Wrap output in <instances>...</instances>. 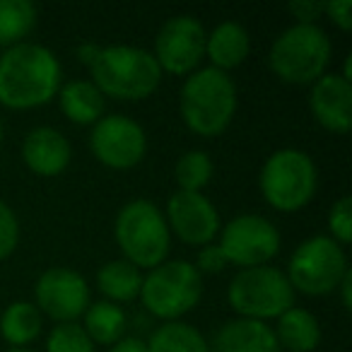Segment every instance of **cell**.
I'll return each mask as SVG.
<instances>
[{
    "label": "cell",
    "instance_id": "cell-1",
    "mask_svg": "<svg viewBox=\"0 0 352 352\" xmlns=\"http://www.w3.org/2000/svg\"><path fill=\"white\" fill-rule=\"evenodd\" d=\"M63 85L60 60L49 46L22 41L0 56V104L15 111L39 109Z\"/></svg>",
    "mask_w": 352,
    "mask_h": 352
},
{
    "label": "cell",
    "instance_id": "cell-2",
    "mask_svg": "<svg viewBox=\"0 0 352 352\" xmlns=\"http://www.w3.org/2000/svg\"><path fill=\"white\" fill-rule=\"evenodd\" d=\"M236 85L230 73L217 68H198L182 85L179 111L191 133L217 138L232 126L236 116Z\"/></svg>",
    "mask_w": 352,
    "mask_h": 352
},
{
    "label": "cell",
    "instance_id": "cell-3",
    "mask_svg": "<svg viewBox=\"0 0 352 352\" xmlns=\"http://www.w3.org/2000/svg\"><path fill=\"white\" fill-rule=\"evenodd\" d=\"M92 82L104 97L121 102H140L157 92L162 70L155 56L138 46H99V54L89 63Z\"/></svg>",
    "mask_w": 352,
    "mask_h": 352
},
{
    "label": "cell",
    "instance_id": "cell-4",
    "mask_svg": "<svg viewBox=\"0 0 352 352\" xmlns=\"http://www.w3.org/2000/svg\"><path fill=\"white\" fill-rule=\"evenodd\" d=\"M333 44L318 25H289L268 51V68L287 85H309L328 73Z\"/></svg>",
    "mask_w": 352,
    "mask_h": 352
},
{
    "label": "cell",
    "instance_id": "cell-5",
    "mask_svg": "<svg viewBox=\"0 0 352 352\" xmlns=\"http://www.w3.org/2000/svg\"><path fill=\"white\" fill-rule=\"evenodd\" d=\"M113 239L123 258L140 270L164 263L171 249V232L164 212L147 198L128 201L113 220Z\"/></svg>",
    "mask_w": 352,
    "mask_h": 352
},
{
    "label": "cell",
    "instance_id": "cell-6",
    "mask_svg": "<svg viewBox=\"0 0 352 352\" xmlns=\"http://www.w3.org/2000/svg\"><path fill=\"white\" fill-rule=\"evenodd\" d=\"M258 186L278 212H297L314 201L318 188L316 162L299 147H280L263 162Z\"/></svg>",
    "mask_w": 352,
    "mask_h": 352
},
{
    "label": "cell",
    "instance_id": "cell-7",
    "mask_svg": "<svg viewBox=\"0 0 352 352\" xmlns=\"http://www.w3.org/2000/svg\"><path fill=\"white\" fill-rule=\"evenodd\" d=\"M294 294L297 292L283 270L275 265H256L236 270L227 287V302L236 318L268 323L294 307Z\"/></svg>",
    "mask_w": 352,
    "mask_h": 352
},
{
    "label": "cell",
    "instance_id": "cell-8",
    "mask_svg": "<svg viewBox=\"0 0 352 352\" xmlns=\"http://www.w3.org/2000/svg\"><path fill=\"white\" fill-rule=\"evenodd\" d=\"M142 307L162 321H182L203 299V275L191 261H164L147 275L140 287Z\"/></svg>",
    "mask_w": 352,
    "mask_h": 352
},
{
    "label": "cell",
    "instance_id": "cell-9",
    "mask_svg": "<svg viewBox=\"0 0 352 352\" xmlns=\"http://www.w3.org/2000/svg\"><path fill=\"white\" fill-rule=\"evenodd\" d=\"M350 270L347 254L328 234L304 239L287 261V280L294 292L307 297H326L336 292L342 275Z\"/></svg>",
    "mask_w": 352,
    "mask_h": 352
},
{
    "label": "cell",
    "instance_id": "cell-10",
    "mask_svg": "<svg viewBox=\"0 0 352 352\" xmlns=\"http://www.w3.org/2000/svg\"><path fill=\"white\" fill-rule=\"evenodd\" d=\"M230 265L239 268H256V265H270V261L280 254V230L263 215H236L220 230V241Z\"/></svg>",
    "mask_w": 352,
    "mask_h": 352
},
{
    "label": "cell",
    "instance_id": "cell-11",
    "mask_svg": "<svg viewBox=\"0 0 352 352\" xmlns=\"http://www.w3.org/2000/svg\"><path fill=\"white\" fill-rule=\"evenodd\" d=\"M206 27L193 15H174L160 27L155 36V56L162 73L191 75L206 58Z\"/></svg>",
    "mask_w": 352,
    "mask_h": 352
},
{
    "label": "cell",
    "instance_id": "cell-12",
    "mask_svg": "<svg viewBox=\"0 0 352 352\" xmlns=\"http://www.w3.org/2000/svg\"><path fill=\"white\" fill-rule=\"evenodd\" d=\"M89 150L109 169H133L145 160V128L123 113L102 116L89 133Z\"/></svg>",
    "mask_w": 352,
    "mask_h": 352
},
{
    "label": "cell",
    "instance_id": "cell-13",
    "mask_svg": "<svg viewBox=\"0 0 352 352\" xmlns=\"http://www.w3.org/2000/svg\"><path fill=\"white\" fill-rule=\"evenodd\" d=\"M89 304V285L78 270L54 265L36 278L34 307L41 316L54 318L56 323H75L82 318Z\"/></svg>",
    "mask_w": 352,
    "mask_h": 352
},
{
    "label": "cell",
    "instance_id": "cell-14",
    "mask_svg": "<svg viewBox=\"0 0 352 352\" xmlns=\"http://www.w3.org/2000/svg\"><path fill=\"white\" fill-rule=\"evenodd\" d=\"M164 220L171 234L179 236L184 244L198 246V249L212 244L222 230L220 212L206 193H171V198L166 201Z\"/></svg>",
    "mask_w": 352,
    "mask_h": 352
},
{
    "label": "cell",
    "instance_id": "cell-15",
    "mask_svg": "<svg viewBox=\"0 0 352 352\" xmlns=\"http://www.w3.org/2000/svg\"><path fill=\"white\" fill-rule=\"evenodd\" d=\"M309 111L326 131L345 135L352 128V82L340 73H326L309 89Z\"/></svg>",
    "mask_w": 352,
    "mask_h": 352
},
{
    "label": "cell",
    "instance_id": "cell-16",
    "mask_svg": "<svg viewBox=\"0 0 352 352\" xmlns=\"http://www.w3.org/2000/svg\"><path fill=\"white\" fill-rule=\"evenodd\" d=\"M22 160L32 174L54 179L68 169L73 160V147L58 128L36 126L22 140Z\"/></svg>",
    "mask_w": 352,
    "mask_h": 352
},
{
    "label": "cell",
    "instance_id": "cell-17",
    "mask_svg": "<svg viewBox=\"0 0 352 352\" xmlns=\"http://www.w3.org/2000/svg\"><path fill=\"white\" fill-rule=\"evenodd\" d=\"M210 352H283L268 323L251 318L225 321L208 340Z\"/></svg>",
    "mask_w": 352,
    "mask_h": 352
},
{
    "label": "cell",
    "instance_id": "cell-18",
    "mask_svg": "<svg viewBox=\"0 0 352 352\" xmlns=\"http://www.w3.org/2000/svg\"><path fill=\"white\" fill-rule=\"evenodd\" d=\"M251 54V36L244 25L234 20L220 22L206 36V58L210 60V68L222 73L239 68Z\"/></svg>",
    "mask_w": 352,
    "mask_h": 352
},
{
    "label": "cell",
    "instance_id": "cell-19",
    "mask_svg": "<svg viewBox=\"0 0 352 352\" xmlns=\"http://www.w3.org/2000/svg\"><path fill=\"white\" fill-rule=\"evenodd\" d=\"M56 97L63 116L78 126H94L107 109V99L92 80H68L60 85Z\"/></svg>",
    "mask_w": 352,
    "mask_h": 352
},
{
    "label": "cell",
    "instance_id": "cell-20",
    "mask_svg": "<svg viewBox=\"0 0 352 352\" xmlns=\"http://www.w3.org/2000/svg\"><path fill=\"white\" fill-rule=\"evenodd\" d=\"M280 350L287 352H314L321 342V323L307 309L292 307L278 316L273 328Z\"/></svg>",
    "mask_w": 352,
    "mask_h": 352
},
{
    "label": "cell",
    "instance_id": "cell-21",
    "mask_svg": "<svg viewBox=\"0 0 352 352\" xmlns=\"http://www.w3.org/2000/svg\"><path fill=\"white\" fill-rule=\"evenodd\" d=\"M142 287V270L128 263L126 258H116L104 263L97 270V289L107 297V302L128 304L140 297Z\"/></svg>",
    "mask_w": 352,
    "mask_h": 352
},
{
    "label": "cell",
    "instance_id": "cell-22",
    "mask_svg": "<svg viewBox=\"0 0 352 352\" xmlns=\"http://www.w3.org/2000/svg\"><path fill=\"white\" fill-rule=\"evenodd\" d=\"M44 316L34 307V302H12L0 316V336L12 347H27L41 336Z\"/></svg>",
    "mask_w": 352,
    "mask_h": 352
},
{
    "label": "cell",
    "instance_id": "cell-23",
    "mask_svg": "<svg viewBox=\"0 0 352 352\" xmlns=\"http://www.w3.org/2000/svg\"><path fill=\"white\" fill-rule=\"evenodd\" d=\"M126 311H123L118 304L113 302H94L87 307V311L82 314V323L80 326L85 328V333L89 336V340L94 345H109L118 342L126 333Z\"/></svg>",
    "mask_w": 352,
    "mask_h": 352
},
{
    "label": "cell",
    "instance_id": "cell-24",
    "mask_svg": "<svg viewBox=\"0 0 352 352\" xmlns=\"http://www.w3.org/2000/svg\"><path fill=\"white\" fill-rule=\"evenodd\" d=\"M145 342L150 352H210L208 338L186 321H164Z\"/></svg>",
    "mask_w": 352,
    "mask_h": 352
},
{
    "label": "cell",
    "instance_id": "cell-25",
    "mask_svg": "<svg viewBox=\"0 0 352 352\" xmlns=\"http://www.w3.org/2000/svg\"><path fill=\"white\" fill-rule=\"evenodd\" d=\"M36 6L32 0H0V46L10 49L34 32L36 27Z\"/></svg>",
    "mask_w": 352,
    "mask_h": 352
},
{
    "label": "cell",
    "instance_id": "cell-26",
    "mask_svg": "<svg viewBox=\"0 0 352 352\" xmlns=\"http://www.w3.org/2000/svg\"><path fill=\"white\" fill-rule=\"evenodd\" d=\"M215 174V162L206 150L184 152L174 164V179L179 184V191L201 193Z\"/></svg>",
    "mask_w": 352,
    "mask_h": 352
},
{
    "label": "cell",
    "instance_id": "cell-27",
    "mask_svg": "<svg viewBox=\"0 0 352 352\" xmlns=\"http://www.w3.org/2000/svg\"><path fill=\"white\" fill-rule=\"evenodd\" d=\"M46 352H97V345L78 321L56 323L46 336Z\"/></svg>",
    "mask_w": 352,
    "mask_h": 352
},
{
    "label": "cell",
    "instance_id": "cell-28",
    "mask_svg": "<svg viewBox=\"0 0 352 352\" xmlns=\"http://www.w3.org/2000/svg\"><path fill=\"white\" fill-rule=\"evenodd\" d=\"M328 232L331 239L345 249L352 241V198L340 196L328 210Z\"/></svg>",
    "mask_w": 352,
    "mask_h": 352
},
{
    "label": "cell",
    "instance_id": "cell-29",
    "mask_svg": "<svg viewBox=\"0 0 352 352\" xmlns=\"http://www.w3.org/2000/svg\"><path fill=\"white\" fill-rule=\"evenodd\" d=\"M20 244V220L6 201H0V261L10 258Z\"/></svg>",
    "mask_w": 352,
    "mask_h": 352
},
{
    "label": "cell",
    "instance_id": "cell-30",
    "mask_svg": "<svg viewBox=\"0 0 352 352\" xmlns=\"http://www.w3.org/2000/svg\"><path fill=\"white\" fill-rule=\"evenodd\" d=\"M227 265H230V261L225 258V254H222L220 246L212 241V244H206V246L198 249L193 268H196L201 275H217V273H222Z\"/></svg>",
    "mask_w": 352,
    "mask_h": 352
},
{
    "label": "cell",
    "instance_id": "cell-31",
    "mask_svg": "<svg viewBox=\"0 0 352 352\" xmlns=\"http://www.w3.org/2000/svg\"><path fill=\"white\" fill-rule=\"evenodd\" d=\"M287 12L297 20V25H316V20L323 15L321 0H294L287 6Z\"/></svg>",
    "mask_w": 352,
    "mask_h": 352
},
{
    "label": "cell",
    "instance_id": "cell-32",
    "mask_svg": "<svg viewBox=\"0 0 352 352\" xmlns=\"http://www.w3.org/2000/svg\"><path fill=\"white\" fill-rule=\"evenodd\" d=\"M323 15H326L336 27H340L342 32L352 30V3L350 0H326V3H323Z\"/></svg>",
    "mask_w": 352,
    "mask_h": 352
},
{
    "label": "cell",
    "instance_id": "cell-33",
    "mask_svg": "<svg viewBox=\"0 0 352 352\" xmlns=\"http://www.w3.org/2000/svg\"><path fill=\"white\" fill-rule=\"evenodd\" d=\"M109 352H150L147 350V342L142 338H126L123 336L118 342H113L109 347Z\"/></svg>",
    "mask_w": 352,
    "mask_h": 352
},
{
    "label": "cell",
    "instance_id": "cell-34",
    "mask_svg": "<svg viewBox=\"0 0 352 352\" xmlns=\"http://www.w3.org/2000/svg\"><path fill=\"white\" fill-rule=\"evenodd\" d=\"M338 292H340V302L345 309L352 307V270H347L345 275H342L340 285H338Z\"/></svg>",
    "mask_w": 352,
    "mask_h": 352
},
{
    "label": "cell",
    "instance_id": "cell-35",
    "mask_svg": "<svg viewBox=\"0 0 352 352\" xmlns=\"http://www.w3.org/2000/svg\"><path fill=\"white\" fill-rule=\"evenodd\" d=\"M97 54H99V44H94V41H87V44L78 46V60L82 65H87V68H89V63H92Z\"/></svg>",
    "mask_w": 352,
    "mask_h": 352
},
{
    "label": "cell",
    "instance_id": "cell-36",
    "mask_svg": "<svg viewBox=\"0 0 352 352\" xmlns=\"http://www.w3.org/2000/svg\"><path fill=\"white\" fill-rule=\"evenodd\" d=\"M6 352H34V350H30V347H10V350H6Z\"/></svg>",
    "mask_w": 352,
    "mask_h": 352
},
{
    "label": "cell",
    "instance_id": "cell-37",
    "mask_svg": "<svg viewBox=\"0 0 352 352\" xmlns=\"http://www.w3.org/2000/svg\"><path fill=\"white\" fill-rule=\"evenodd\" d=\"M3 135H6V126H3V118H0V142H3Z\"/></svg>",
    "mask_w": 352,
    "mask_h": 352
}]
</instances>
